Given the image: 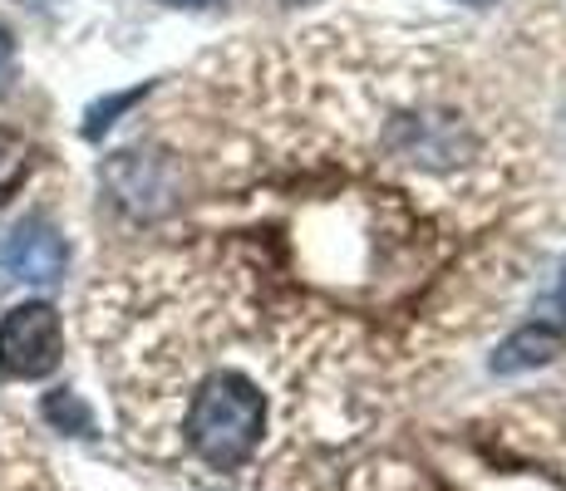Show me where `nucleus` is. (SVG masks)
<instances>
[{
  "instance_id": "obj_1",
  "label": "nucleus",
  "mask_w": 566,
  "mask_h": 491,
  "mask_svg": "<svg viewBox=\"0 0 566 491\" xmlns=\"http://www.w3.org/2000/svg\"><path fill=\"white\" fill-rule=\"evenodd\" d=\"M64 359V330H60V310L50 300H25L15 310H6L0 320V374L6 378H45L60 369Z\"/></svg>"
},
{
  "instance_id": "obj_2",
  "label": "nucleus",
  "mask_w": 566,
  "mask_h": 491,
  "mask_svg": "<svg viewBox=\"0 0 566 491\" xmlns=\"http://www.w3.org/2000/svg\"><path fill=\"white\" fill-rule=\"evenodd\" d=\"M70 266V246L45 216H25L0 246V270L20 286H54Z\"/></svg>"
},
{
  "instance_id": "obj_3",
  "label": "nucleus",
  "mask_w": 566,
  "mask_h": 491,
  "mask_svg": "<svg viewBox=\"0 0 566 491\" xmlns=\"http://www.w3.org/2000/svg\"><path fill=\"white\" fill-rule=\"evenodd\" d=\"M104 178H108V188L118 192V202L134 206L138 216H154L172 202L168 196V168H163L154 152H118V158L108 162Z\"/></svg>"
},
{
  "instance_id": "obj_4",
  "label": "nucleus",
  "mask_w": 566,
  "mask_h": 491,
  "mask_svg": "<svg viewBox=\"0 0 566 491\" xmlns=\"http://www.w3.org/2000/svg\"><path fill=\"white\" fill-rule=\"evenodd\" d=\"M566 344V334L557 324H527V330H517L513 340L493 354V369L497 374H522V369H537L547 364V359H557Z\"/></svg>"
},
{
  "instance_id": "obj_5",
  "label": "nucleus",
  "mask_w": 566,
  "mask_h": 491,
  "mask_svg": "<svg viewBox=\"0 0 566 491\" xmlns=\"http://www.w3.org/2000/svg\"><path fill=\"white\" fill-rule=\"evenodd\" d=\"M45 418L54 423L60 433H70V438H94V413L80 403V393L60 388L45 398Z\"/></svg>"
},
{
  "instance_id": "obj_6",
  "label": "nucleus",
  "mask_w": 566,
  "mask_h": 491,
  "mask_svg": "<svg viewBox=\"0 0 566 491\" xmlns=\"http://www.w3.org/2000/svg\"><path fill=\"white\" fill-rule=\"evenodd\" d=\"M25 172H30V143L20 134H10V128H0V202L25 182Z\"/></svg>"
},
{
  "instance_id": "obj_7",
  "label": "nucleus",
  "mask_w": 566,
  "mask_h": 491,
  "mask_svg": "<svg viewBox=\"0 0 566 491\" xmlns=\"http://www.w3.org/2000/svg\"><path fill=\"white\" fill-rule=\"evenodd\" d=\"M10 64H15V40H10V30L0 25V79L10 74Z\"/></svg>"
},
{
  "instance_id": "obj_8",
  "label": "nucleus",
  "mask_w": 566,
  "mask_h": 491,
  "mask_svg": "<svg viewBox=\"0 0 566 491\" xmlns=\"http://www.w3.org/2000/svg\"><path fill=\"white\" fill-rule=\"evenodd\" d=\"M163 6H178V10H202V6H217V0H163Z\"/></svg>"
},
{
  "instance_id": "obj_9",
  "label": "nucleus",
  "mask_w": 566,
  "mask_h": 491,
  "mask_svg": "<svg viewBox=\"0 0 566 491\" xmlns=\"http://www.w3.org/2000/svg\"><path fill=\"white\" fill-rule=\"evenodd\" d=\"M557 300L566 305V266H562V286H557Z\"/></svg>"
},
{
  "instance_id": "obj_10",
  "label": "nucleus",
  "mask_w": 566,
  "mask_h": 491,
  "mask_svg": "<svg viewBox=\"0 0 566 491\" xmlns=\"http://www.w3.org/2000/svg\"><path fill=\"white\" fill-rule=\"evenodd\" d=\"M459 6H473V10H483V6H493V0H459Z\"/></svg>"
},
{
  "instance_id": "obj_11",
  "label": "nucleus",
  "mask_w": 566,
  "mask_h": 491,
  "mask_svg": "<svg viewBox=\"0 0 566 491\" xmlns=\"http://www.w3.org/2000/svg\"><path fill=\"white\" fill-rule=\"evenodd\" d=\"M286 6H306V0H286Z\"/></svg>"
}]
</instances>
